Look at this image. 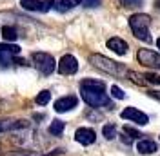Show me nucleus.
Listing matches in <instances>:
<instances>
[{"mask_svg": "<svg viewBox=\"0 0 160 156\" xmlns=\"http://www.w3.org/2000/svg\"><path fill=\"white\" fill-rule=\"evenodd\" d=\"M120 4L124 7H137V6H140V0H120Z\"/></svg>", "mask_w": 160, "mask_h": 156, "instance_id": "23", "label": "nucleus"}, {"mask_svg": "<svg viewBox=\"0 0 160 156\" xmlns=\"http://www.w3.org/2000/svg\"><path fill=\"white\" fill-rule=\"evenodd\" d=\"M89 64H93V67L100 69V71H104L108 75H113V76H124V75H128V71H126V67L122 64H117L111 58L97 55V53L89 55Z\"/></svg>", "mask_w": 160, "mask_h": 156, "instance_id": "2", "label": "nucleus"}, {"mask_svg": "<svg viewBox=\"0 0 160 156\" xmlns=\"http://www.w3.org/2000/svg\"><path fill=\"white\" fill-rule=\"evenodd\" d=\"M77 104H78V100H77V96H73V95L62 96L55 102V111H57V113H68V111L77 107Z\"/></svg>", "mask_w": 160, "mask_h": 156, "instance_id": "10", "label": "nucleus"}, {"mask_svg": "<svg viewBox=\"0 0 160 156\" xmlns=\"http://www.w3.org/2000/svg\"><path fill=\"white\" fill-rule=\"evenodd\" d=\"M111 95H113V98H118V100L126 98V93H124L118 85H113V87H111Z\"/></svg>", "mask_w": 160, "mask_h": 156, "instance_id": "21", "label": "nucleus"}, {"mask_svg": "<svg viewBox=\"0 0 160 156\" xmlns=\"http://www.w3.org/2000/svg\"><path fill=\"white\" fill-rule=\"evenodd\" d=\"M8 156H31V154H28V153H11Z\"/></svg>", "mask_w": 160, "mask_h": 156, "instance_id": "28", "label": "nucleus"}, {"mask_svg": "<svg viewBox=\"0 0 160 156\" xmlns=\"http://www.w3.org/2000/svg\"><path fill=\"white\" fill-rule=\"evenodd\" d=\"M122 140H124V142H126V144H131V138H128V136H126V134H124V136H122Z\"/></svg>", "mask_w": 160, "mask_h": 156, "instance_id": "30", "label": "nucleus"}, {"mask_svg": "<svg viewBox=\"0 0 160 156\" xmlns=\"http://www.w3.org/2000/svg\"><path fill=\"white\" fill-rule=\"evenodd\" d=\"M51 100V93L49 91H40L38 95L35 96V102L38 104V105H48Z\"/></svg>", "mask_w": 160, "mask_h": 156, "instance_id": "17", "label": "nucleus"}, {"mask_svg": "<svg viewBox=\"0 0 160 156\" xmlns=\"http://www.w3.org/2000/svg\"><path fill=\"white\" fill-rule=\"evenodd\" d=\"M124 134H129V136H133V138H138V136H142L138 131L135 129V127H131V125H124Z\"/></svg>", "mask_w": 160, "mask_h": 156, "instance_id": "22", "label": "nucleus"}, {"mask_svg": "<svg viewBox=\"0 0 160 156\" xmlns=\"http://www.w3.org/2000/svg\"><path fill=\"white\" fill-rule=\"evenodd\" d=\"M102 134L108 140H113V138L117 136V127L113 125V124H106V125L102 127Z\"/></svg>", "mask_w": 160, "mask_h": 156, "instance_id": "19", "label": "nucleus"}, {"mask_svg": "<svg viewBox=\"0 0 160 156\" xmlns=\"http://www.w3.org/2000/svg\"><path fill=\"white\" fill-rule=\"evenodd\" d=\"M100 4H102V0H84L86 7H98Z\"/></svg>", "mask_w": 160, "mask_h": 156, "instance_id": "25", "label": "nucleus"}, {"mask_svg": "<svg viewBox=\"0 0 160 156\" xmlns=\"http://www.w3.org/2000/svg\"><path fill=\"white\" fill-rule=\"evenodd\" d=\"M31 60H33L35 67L38 69L44 76H49L51 73L55 71V67H57V62H55V58L51 56L49 53H40V51H37V53L31 55Z\"/></svg>", "mask_w": 160, "mask_h": 156, "instance_id": "4", "label": "nucleus"}, {"mask_svg": "<svg viewBox=\"0 0 160 156\" xmlns=\"http://www.w3.org/2000/svg\"><path fill=\"white\" fill-rule=\"evenodd\" d=\"M64 127H66V124L62 120H55V122H51V125L48 131H49V134H53V136H60L64 133Z\"/></svg>", "mask_w": 160, "mask_h": 156, "instance_id": "14", "label": "nucleus"}, {"mask_svg": "<svg viewBox=\"0 0 160 156\" xmlns=\"http://www.w3.org/2000/svg\"><path fill=\"white\" fill-rule=\"evenodd\" d=\"M155 4H157V7L160 9V0H155Z\"/></svg>", "mask_w": 160, "mask_h": 156, "instance_id": "31", "label": "nucleus"}, {"mask_svg": "<svg viewBox=\"0 0 160 156\" xmlns=\"http://www.w3.org/2000/svg\"><path fill=\"white\" fill-rule=\"evenodd\" d=\"M149 15H144V13H137L129 17V27L133 31V35L142 42H151V35H149Z\"/></svg>", "mask_w": 160, "mask_h": 156, "instance_id": "3", "label": "nucleus"}, {"mask_svg": "<svg viewBox=\"0 0 160 156\" xmlns=\"http://www.w3.org/2000/svg\"><path fill=\"white\" fill-rule=\"evenodd\" d=\"M64 2H66V4H68L69 7H75V6H78L82 0H64Z\"/></svg>", "mask_w": 160, "mask_h": 156, "instance_id": "26", "label": "nucleus"}, {"mask_svg": "<svg viewBox=\"0 0 160 156\" xmlns=\"http://www.w3.org/2000/svg\"><path fill=\"white\" fill-rule=\"evenodd\" d=\"M148 95L153 98H157V100H160V91H148Z\"/></svg>", "mask_w": 160, "mask_h": 156, "instance_id": "27", "label": "nucleus"}, {"mask_svg": "<svg viewBox=\"0 0 160 156\" xmlns=\"http://www.w3.org/2000/svg\"><path fill=\"white\" fill-rule=\"evenodd\" d=\"M0 53H8V55H18L20 47L17 44H0Z\"/></svg>", "mask_w": 160, "mask_h": 156, "instance_id": "18", "label": "nucleus"}, {"mask_svg": "<svg viewBox=\"0 0 160 156\" xmlns=\"http://www.w3.org/2000/svg\"><path fill=\"white\" fill-rule=\"evenodd\" d=\"M128 76H129V80L131 82H135L137 85H146V84H148L146 76L140 75V73H137V71H128Z\"/></svg>", "mask_w": 160, "mask_h": 156, "instance_id": "16", "label": "nucleus"}, {"mask_svg": "<svg viewBox=\"0 0 160 156\" xmlns=\"http://www.w3.org/2000/svg\"><path fill=\"white\" fill-rule=\"evenodd\" d=\"M106 46H108V49H111V51L117 53V55H126V53H128V44H126V40L118 38V37L109 38Z\"/></svg>", "mask_w": 160, "mask_h": 156, "instance_id": "11", "label": "nucleus"}, {"mask_svg": "<svg viewBox=\"0 0 160 156\" xmlns=\"http://www.w3.org/2000/svg\"><path fill=\"white\" fill-rule=\"evenodd\" d=\"M75 140L78 144H82V145H91L97 140V133L93 129H89V127H80V129H77V133H75Z\"/></svg>", "mask_w": 160, "mask_h": 156, "instance_id": "9", "label": "nucleus"}, {"mask_svg": "<svg viewBox=\"0 0 160 156\" xmlns=\"http://www.w3.org/2000/svg\"><path fill=\"white\" fill-rule=\"evenodd\" d=\"M80 95L84 102L91 107H111V102L106 95V84L102 80H82L80 82Z\"/></svg>", "mask_w": 160, "mask_h": 156, "instance_id": "1", "label": "nucleus"}, {"mask_svg": "<svg viewBox=\"0 0 160 156\" xmlns=\"http://www.w3.org/2000/svg\"><path fill=\"white\" fill-rule=\"evenodd\" d=\"M144 76H146V80H148V84H157V85H160V75H155V73H146Z\"/></svg>", "mask_w": 160, "mask_h": 156, "instance_id": "20", "label": "nucleus"}, {"mask_svg": "<svg viewBox=\"0 0 160 156\" xmlns=\"http://www.w3.org/2000/svg\"><path fill=\"white\" fill-rule=\"evenodd\" d=\"M20 6L28 11H49L55 6V0H20Z\"/></svg>", "mask_w": 160, "mask_h": 156, "instance_id": "7", "label": "nucleus"}, {"mask_svg": "<svg viewBox=\"0 0 160 156\" xmlns=\"http://www.w3.org/2000/svg\"><path fill=\"white\" fill-rule=\"evenodd\" d=\"M122 118H124V120H131V122H135V124H138V125L149 124L148 115L142 113V111H138V109H135V107H126L122 111Z\"/></svg>", "mask_w": 160, "mask_h": 156, "instance_id": "8", "label": "nucleus"}, {"mask_svg": "<svg viewBox=\"0 0 160 156\" xmlns=\"http://www.w3.org/2000/svg\"><path fill=\"white\" fill-rule=\"evenodd\" d=\"M137 58L142 66L146 67H151V69H160V55L151 51V49H140Z\"/></svg>", "mask_w": 160, "mask_h": 156, "instance_id": "5", "label": "nucleus"}, {"mask_svg": "<svg viewBox=\"0 0 160 156\" xmlns=\"http://www.w3.org/2000/svg\"><path fill=\"white\" fill-rule=\"evenodd\" d=\"M57 69H58L60 75H75L78 71V60L73 55H64L57 64Z\"/></svg>", "mask_w": 160, "mask_h": 156, "instance_id": "6", "label": "nucleus"}, {"mask_svg": "<svg viewBox=\"0 0 160 156\" xmlns=\"http://www.w3.org/2000/svg\"><path fill=\"white\" fill-rule=\"evenodd\" d=\"M4 109H8V104L4 100H0V111H4Z\"/></svg>", "mask_w": 160, "mask_h": 156, "instance_id": "29", "label": "nucleus"}, {"mask_svg": "<svg viewBox=\"0 0 160 156\" xmlns=\"http://www.w3.org/2000/svg\"><path fill=\"white\" fill-rule=\"evenodd\" d=\"M137 151L140 154H153L157 153V144L153 140H140L137 144Z\"/></svg>", "mask_w": 160, "mask_h": 156, "instance_id": "13", "label": "nucleus"}, {"mask_svg": "<svg viewBox=\"0 0 160 156\" xmlns=\"http://www.w3.org/2000/svg\"><path fill=\"white\" fill-rule=\"evenodd\" d=\"M55 9H58V11H68V9H69V6H68L64 0H58V2H55Z\"/></svg>", "mask_w": 160, "mask_h": 156, "instance_id": "24", "label": "nucleus"}, {"mask_svg": "<svg viewBox=\"0 0 160 156\" xmlns=\"http://www.w3.org/2000/svg\"><path fill=\"white\" fill-rule=\"evenodd\" d=\"M157 46H158V49H160V38H158V40H157Z\"/></svg>", "mask_w": 160, "mask_h": 156, "instance_id": "32", "label": "nucleus"}, {"mask_svg": "<svg viewBox=\"0 0 160 156\" xmlns=\"http://www.w3.org/2000/svg\"><path fill=\"white\" fill-rule=\"evenodd\" d=\"M0 33H2L4 40H8V42H15V40L18 38L17 29H15V27H9V26H4V27L0 29Z\"/></svg>", "mask_w": 160, "mask_h": 156, "instance_id": "15", "label": "nucleus"}, {"mask_svg": "<svg viewBox=\"0 0 160 156\" xmlns=\"http://www.w3.org/2000/svg\"><path fill=\"white\" fill-rule=\"evenodd\" d=\"M24 127H29V124L26 120H0V133L15 131V129H24Z\"/></svg>", "mask_w": 160, "mask_h": 156, "instance_id": "12", "label": "nucleus"}]
</instances>
